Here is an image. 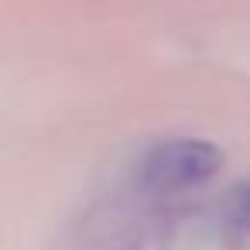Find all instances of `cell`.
Wrapping results in <instances>:
<instances>
[{"label": "cell", "mask_w": 250, "mask_h": 250, "mask_svg": "<svg viewBox=\"0 0 250 250\" xmlns=\"http://www.w3.org/2000/svg\"><path fill=\"white\" fill-rule=\"evenodd\" d=\"M219 161H223V154L206 141H168V144H158L144 158L141 178L154 192L188 188V185L209 178L219 168Z\"/></svg>", "instance_id": "cell-1"}, {"label": "cell", "mask_w": 250, "mask_h": 250, "mask_svg": "<svg viewBox=\"0 0 250 250\" xmlns=\"http://www.w3.org/2000/svg\"><path fill=\"white\" fill-rule=\"evenodd\" d=\"M233 212H236V219H240V223H250V185H243V188L236 192Z\"/></svg>", "instance_id": "cell-2"}]
</instances>
